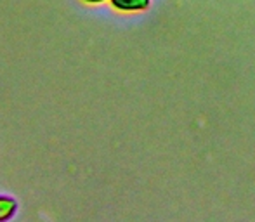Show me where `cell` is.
Returning <instances> with one entry per match:
<instances>
[{
	"label": "cell",
	"instance_id": "cell-1",
	"mask_svg": "<svg viewBox=\"0 0 255 222\" xmlns=\"http://www.w3.org/2000/svg\"><path fill=\"white\" fill-rule=\"evenodd\" d=\"M151 0H110V5L118 12L132 14V12H142L149 9Z\"/></svg>",
	"mask_w": 255,
	"mask_h": 222
},
{
	"label": "cell",
	"instance_id": "cell-2",
	"mask_svg": "<svg viewBox=\"0 0 255 222\" xmlns=\"http://www.w3.org/2000/svg\"><path fill=\"white\" fill-rule=\"evenodd\" d=\"M17 212V203L10 196L0 195V222L10 221Z\"/></svg>",
	"mask_w": 255,
	"mask_h": 222
},
{
	"label": "cell",
	"instance_id": "cell-3",
	"mask_svg": "<svg viewBox=\"0 0 255 222\" xmlns=\"http://www.w3.org/2000/svg\"><path fill=\"white\" fill-rule=\"evenodd\" d=\"M82 2L87 3V5H99V3L110 2V0H82Z\"/></svg>",
	"mask_w": 255,
	"mask_h": 222
}]
</instances>
